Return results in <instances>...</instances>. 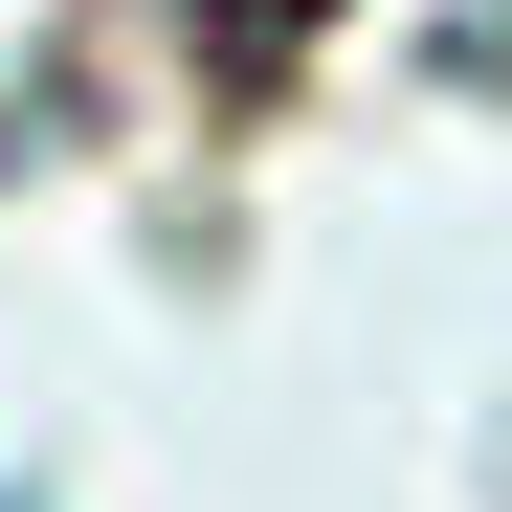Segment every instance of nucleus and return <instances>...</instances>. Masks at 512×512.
<instances>
[{
	"mask_svg": "<svg viewBox=\"0 0 512 512\" xmlns=\"http://www.w3.org/2000/svg\"><path fill=\"white\" fill-rule=\"evenodd\" d=\"M312 23H334V0H201V45H223V67H290Z\"/></svg>",
	"mask_w": 512,
	"mask_h": 512,
	"instance_id": "1",
	"label": "nucleus"
}]
</instances>
